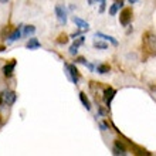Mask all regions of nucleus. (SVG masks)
<instances>
[{"label":"nucleus","instance_id":"nucleus-1","mask_svg":"<svg viewBox=\"0 0 156 156\" xmlns=\"http://www.w3.org/2000/svg\"><path fill=\"white\" fill-rule=\"evenodd\" d=\"M144 47L149 54L156 55V36L152 33H146L144 38Z\"/></svg>","mask_w":156,"mask_h":156},{"label":"nucleus","instance_id":"nucleus-2","mask_svg":"<svg viewBox=\"0 0 156 156\" xmlns=\"http://www.w3.org/2000/svg\"><path fill=\"white\" fill-rule=\"evenodd\" d=\"M2 92H3V107H10V105H13L16 102L17 94L14 91L6 90V91H2Z\"/></svg>","mask_w":156,"mask_h":156},{"label":"nucleus","instance_id":"nucleus-3","mask_svg":"<svg viewBox=\"0 0 156 156\" xmlns=\"http://www.w3.org/2000/svg\"><path fill=\"white\" fill-rule=\"evenodd\" d=\"M67 68V75L70 77V80L74 84H78V81H80V73H78L77 67H75V64H64Z\"/></svg>","mask_w":156,"mask_h":156},{"label":"nucleus","instance_id":"nucleus-4","mask_svg":"<svg viewBox=\"0 0 156 156\" xmlns=\"http://www.w3.org/2000/svg\"><path fill=\"white\" fill-rule=\"evenodd\" d=\"M55 16H57V20L61 26L67 24V20H68V16H67V10L64 6H55Z\"/></svg>","mask_w":156,"mask_h":156},{"label":"nucleus","instance_id":"nucleus-5","mask_svg":"<svg viewBox=\"0 0 156 156\" xmlns=\"http://www.w3.org/2000/svg\"><path fill=\"white\" fill-rule=\"evenodd\" d=\"M132 20V10L131 9H123L122 12H121V16H119V23L121 26L123 27H126Z\"/></svg>","mask_w":156,"mask_h":156},{"label":"nucleus","instance_id":"nucleus-6","mask_svg":"<svg viewBox=\"0 0 156 156\" xmlns=\"http://www.w3.org/2000/svg\"><path fill=\"white\" fill-rule=\"evenodd\" d=\"M115 94H116V91L114 90V88H111V87H108V88L104 90L102 98H104V102H105V105H107L108 108H109V105H111V102H112V99H114V97H115Z\"/></svg>","mask_w":156,"mask_h":156},{"label":"nucleus","instance_id":"nucleus-7","mask_svg":"<svg viewBox=\"0 0 156 156\" xmlns=\"http://www.w3.org/2000/svg\"><path fill=\"white\" fill-rule=\"evenodd\" d=\"M16 64H17L16 60H10L7 64H4V67H3L4 77L6 78H12L13 77V73H14V68H16Z\"/></svg>","mask_w":156,"mask_h":156},{"label":"nucleus","instance_id":"nucleus-8","mask_svg":"<svg viewBox=\"0 0 156 156\" xmlns=\"http://www.w3.org/2000/svg\"><path fill=\"white\" fill-rule=\"evenodd\" d=\"M23 24H20L19 27H16V29L13 30L12 33L9 34V43H14V41L17 40H20V37L23 36Z\"/></svg>","mask_w":156,"mask_h":156},{"label":"nucleus","instance_id":"nucleus-9","mask_svg":"<svg viewBox=\"0 0 156 156\" xmlns=\"http://www.w3.org/2000/svg\"><path fill=\"white\" fill-rule=\"evenodd\" d=\"M84 41H85V37H84V36H81V37L77 38V40L73 43V45L70 47V54H71V55H75V54L78 53V47H80L81 44H84Z\"/></svg>","mask_w":156,"mask_h":156},{"label":"nucleus","instance_id":"nucleus-10","mask_svg":"<svg viewBox=\"0 0 156 156\" xmlns=\"http://www.w3.org/2000/svg\"><path fill=\"white\" fill-rule=\"evenodd\" d=\"M26 47H27L29 50H37V48H40V47H41V43L38 41V38L31 37L29 41H27V44H26Z\"/></svg>","mask_w":156,"mask_h":156},{"label":"nucleus","instance_id":"nucleus-11","mask_svg":"<svg viewBox=\"0 0 156 156\" xmlns=\"http://www.w3.org/2000/svg\"><path fill=\"white\" fill-rule=\"evenodd\" d=\"M73 21L77 24V27H80V30H88V29H90V24H88L85 20L80 19V17H75L74 16V17H73Z\"/></svg>","mask_w":156,"mask_h":156},{"label":"nucleus","instance_id":"nucleus-12","mask_svg":"<svg viewBox=\"0 0 156 156\" xmlns=\"http://www.w3.org/2000/svg\"><path fill=\"white\" fill-rule=\"evenodd\" d=\"M95 37H99L105 41H109L112 45H118V41L112 37V36H108V34H104V33H95Z\"/></svg>","mask_w":156,"mask_h":156},{"label":"nucleus","instance_id":"nucleus-13","mask_svg":"<svg viewBox=\"0 0 156 156\" xmlns=\"http://www.w3.org/2000/svg\"><path fill=\"white\" fill-rule=\"evenodd\" d=\"M80 99H81V102L82 105H84V108H85L87 111H90L91 109V102H90V99H88V97H87L85 92H80Z\"/></svg>","mask_w":156,"mask_h":156},{"label":"nucleus","instance_id":"nucleus-14","mask_svg":"<svg viewBox=\"0 0 156 156\" xmlns=\"http://www.w3.org/2000/svg\"><path fill=\"white\" fill-rule=\"evenodd\" d=\"M122 6H123V0L122 2H115V3L109 7V16H115L116 13H118V10H121Z\"/></svg>","mask_w":156,"mask_h":156},{"label":"nucleus","instance_id":"nucleus-15","mask_svg":"<svg viewBox=\"0 0 156 156\" xmlns=\"http://www.w3.org/2000/svg\"><path fill=\"white\" fill-rule=\"evenodd\" d=\"M36 33V27L34 26H23V36L24 37H29L31 34Z\"/></svg>","mask_w":156,"mask_h":156},{"label":"nucleus","instance_id":"nucleus-16","mask_svg":"<svg viewBox=\"0 0 156 156\" xmlns=\"http://www.w3.org/2000/svg\"><path fill=\"white\" fill-rule=\"evenodd\" d=\"M95 70H97V73H98V74H108L111 68H109V66H108V64H98Z\"/></svg>","mask_w":156,"mask_h":156},{"label":"nucleus","instance_id":"nucleus-17","mask_svg":"<svg viewBox=\"0 0 156 156\" xmlns=\"http://www.w3.org/2000/svg\"><path fill=\"white\" fill-rule=\"evenodd\" d=\"M94 47H95V48H98V50H107L108 48V44H107V43H104V41H95Z\"/></svg>","mask_w":156,"mask_h":156},{"label":"nucleus","instance_id":"nucleus-18","mask_svg":"<svg viewBox=\"0 0 156 156\" xmlns=\"http://www.w3.org/2000/svg\"><path fill=\"white\" fill-rule=\"evenodd\" d=\"M57 43L58 44H67L68 43V36L67 34H60L57 38Z\"/></svg>","mask_w":156,"mask_h":156},{"label":"nucleus","instance_id":"nucleus-19","mask_svg":"<svg viewBox=\"0 0 156 156\" xmlns=\"http://www.w3.org/2000/svg\"><path fill=\"white\" fill-rule=\"evenodd\" d=\"M114 146H116V148H119L121 151H123V152H126V146H125V142L123 140H119V139H116L115 140V145Z\"/></svg>","mask_w":156,"mask_h":156},{"label":"nucleus","instance_id":"nucleus-20","mask_svg":"<svg viewBox=\"0 0 156 156\" xmlns=\"http://www.w3.org/2000/svg\"><path fill=\"white\" fill-rule=\"evenodd\" d=\"M112 153L115 156H119V155H126V152H123V151H121L119 148H116V146H114V149H112Z\"/></svg>","mask_w":156,"mask_h":156},{"label":"nucleus","instance_id":"nucleus-21","mask_svg":"<svg viewBox=\"0 0 156 156\" xmlns=\"http://www.w3.org/2000/svg\"><path fill=\"white\" fill-rule=\"evenodd\" d=\"M105 7H107V0H101V6H99V13L105 12Z\"/></svg>","mask_w":156,"mask_h":156},{"label":"nucleus","instance_id":"nucleus-22","mask_svg":"<svg viewBox=\"0 0 156 156\" xmlns=\"http://www.w3.org/2000/svg\"><path fill=\"white\" fill-rule=\"evenodd\" d=\"M99 128H101V131H108L109 129V125L107 122H99Z\"/></svg>","mask_w":156,"mask_h":156},{"label":"nucleus","instance_id":"nucleus-23","mask_svg":"<svg viewBox=\"0 0 156 156\" xmlns=\"http://www.w3.org/2000/svg\"><path fill=\"white\" fill-rule=\"evenodd\" d=\"M75 62H78V64H87V61H85V58L84 57H77L75 58Z\"/></svg>","mask_w":156,"mask_h":156},{"label":"nucleus","instance_id":"nucleus-24","mask_svg":"<svg viewBox=\"0 0 156 156\" xmlns=\"http://www.w3.org/2000/svg\"><path fill=\"white\" fill-rule=\"evenodd\" d=\"M98 114H99V115H105V114H107V111H105L102 107H99L98 108Z\"/></svg>","mask_w":156,"mask_h":156},{"label":"nucleus","instance_id":"nucleus-25","mask_svg":"<svg viewBox=\"0 0 156 156\" xmlns=\"http://www.w3.org/2000/svg\"><path fill=\"white\" fill-rule=\"evenodd\" d=\"M3 107V92H0V108Z\"/></svg>","mask_w":156,"mask_h":156},{"label":"nucleus","instance_id":"nucleus-26","mask_svg":"<svg viewBox=\"0 0 156 156\" xmlns=\"http://www.w3.org/2000/svg\"><path fill=\"white\" fill-rule=\"evenodd\" d=\"M85 66H87V67H88V68H90V70H91V71H94V70H95V67H94V64H85Z\"/></svg>","mask_w":156,"mask_h":156},{"label":"nucleus","instance_id":"nucleus-27","mask_svg":"<svg viewBox=\"0 0 156 156\" xmlns=\"http://www.w3.org/2000/svg\"><path fill=\"white\" fill-rule=\"evenodd\" d=\"M98 2H101V0H88V3H90L91 6H92L94 3H98Z\"/></svg>","mask_w":156,"mask_h":156},{"label":"nucleus","instance_id":"nucleus-28","mask_svg":"<svg viewBox=\"0 0 156 156\" xmlns=\"http://www.w3.org/2000/svg\"><path fill=\"white\" fill-rule=\"evenodd\" d=\"M128 2H129V3H131V4H135L136 2H138V0H128Z\"/></svg>","mask_w":156,"mask_h":156},{"label":"nucleus","instance_id":"nucleus-29","mask_svg":"<svg viewBox=\"0 0 156 156\" xmlns=\"http://www.w3.org/2000/svg\"><path fill=\"white\" fill-rule=\"evenodd\" d=\"M9 0H0V3H7Z\"/></svg>","mask_w":156,"mask_h":156},{"label":"nucleus","instance_id":"nucleus-30","mask_svg":"<svg viewBox=\"0 0 156 156\" xmlns=\"http://www.w3.org/2000/svg\"><path fill=\"white\" fill-rule=\"evenodd\" d=\"M115 2H122V0H115Z\"/></svg>","mask_w":156,"mask_h":156}]
</instances>
